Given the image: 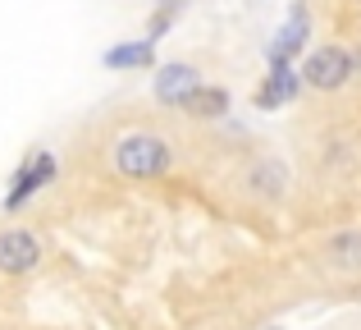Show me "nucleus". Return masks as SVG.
Masks as SVG:
<instances>
[{"label":"nucleus","instance_id":"obj_8","mask_svg":"<svg viewBox=\"0 0 361 330\" xmlns=\"http://www.w3.org/2000/svg\"><path fill=\"white\" fill-rule=\"evenodd\" d=\"M183 110L197 115V119H220L224 110H229V92H224V88H197L192 97L183 101Z\"/></svg>","mask_w":361,"mask_h":330},{"label":"nucleus","instance_id":"obj_10","mask_svg":"<svg viewBox=\"0 0 361 330\" xmlns=\"http://www.w3.org/2000/svg\"><path fill=\"white\" fill-rule=\"evenodd\" d=\"M329 257L338 266H361V230H348L338 239H329Z\"/></svg>","mask_w":361,"mask_h":330},{"label":"nucleus","instance_id":"obj_1","mask_svg":"<svg viewBox=\"0 0 361 330\" xmlns=\"http://www.w3.org/2000/svg\"><path fill=\"white\" fill-rule=\"evenodd\" d=\"M169 161H174V152L156 134H128L115 143V165L128 179H160L169 170Z\"/></svg>","mask_w":361,"mask_h":330},{"label":"nucleus","instance_id":"obj_11","mask_svg":"<svg viewBox=\"0 0 361 330\" xmlns=\"http://www.w3.org/2000/svg\"><path fill=\"white\" fill-rule=\"evenodd\" d=\"M270 330H274V326H270Z\"/></svg>","mask_w":361,"mask_h":330},{"label":"nucleus","instance_id":"obj_2","mask_svg":"<svg viewBox=\"0 0 361 330\" xmlns=\"http://www.w3.org/2000/svg\"><path fill=\"white\" fill-rule=\"evenodd\" d=\"M348 78H353V55H348L343 46H320V51H311L307 64H302V83L316 88V92H338Z\"/></svg>","mask_w":361,"mask_h":330},{"label":"nucleus","instance_id":"obj_5","mask_svg":"<svg viewBox=\"0 0 361 330\" xmlns=\"http://www.w3.org/2000/svg\"><path fill=\"white\" fill-rule=\"evenodd\" d=\"M197 88H202V78H197L192 64H165V69L156 73V97L165 101V106H183Z\"/></svg>","mask_w":361,"mask_h":330},{"label":"nucleus","instance_id":"obj_7","mask_svg":"<svg viewBox=\"0 0 361 330\" xmlns=\"http://www.w3.org/2000/svg\"><path fill=\"white\" fill-rule=\"evenodd\" d=\"M156 60V42H123V46H110L106 51V64L110 69H147Z\"/></svg>","mask_w":361,"mask_h":330},{"label":"nucleus","instance_id":"obj_9","mask_svg":"<svg viewBox=\"0 0 361 330\" xmlns=\"http://www.w3.org/2000/svg\"><path fill=\"white\" fill-rule=\"evenodd\" d=\"M302 42H307V9L298 5V9H293V18H288V28L279 33V42L270 46V60H288Z\"/></svg>","mask_w":361,"mask_h":330},{"label":"nucleus","instance_id":"obj_4","mask_svg":"<svg viewBox=\"0 0 361 330\" xmlns=\"http://www.w3.org/2000/svg\"><path fill=\"white\" fill-rule=\"evenodd\" d=\"M42 261V243L27 230H5L0 234V271L5 276H27Z\"/></svg>","mask_w":361,"mask_h":330},{"label":"nucleus","instance_id":"obj_6","mask_svg":"<svg viewBox=\"0 0 361 330\" xmlns=\"http://www.w3.org/2000/svg\"><path fill=\"white\" fill-rule=\"evenodd\" d=\"M293 97H298V78H293L288 60H274L270 78H265L261 92H256V106H261V110H279L283 101H293Z\"/></svg>","mask_w":361,"mask_h":330},{"label":"nucleus","instance_id":"obj_3","mask_svg":"<svg viewBox=\"0 0 361 330\" xmlns=\"http://www.w3.org/2000/svg\"><path fill=\"white\" fill-rule=\"evenodd\" d=\"M51 179H55V156H51V152H32L23 165H18L14 188L5 193V211H18V206H23L27 197L37 193V188H46Z\"/></svg>","mask_w":361,"mask_h":330}]
</instances>
